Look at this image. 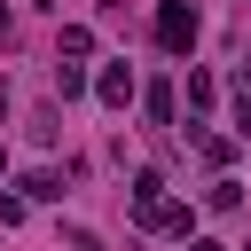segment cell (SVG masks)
<instances>
[{
    "instance_id": "52a82bcc",
    "label": "cell",
    "mask_w": 251,
    "mask_h": 251,
    "mask_svg": "<svg viewBox=\"0 0 251 251\" xmlns=\"http://www.w3.org/2000/svg\"><path fill=\"white\" fill-rule=\"evenodd\" d=\"M235 141H251V102H243V110H235Z\"/></svg>"
},
{
    "instance_id": "8992f818",
    "label": "cell",
    "mask_w": 251,
    "mask_h": 251,
    "mask_svg": "<svg viewBox=\"0 0 251 251\" xmlns=\"http://www.w3.org/2000/svg\"><path fill=\"white\" fill-rule=\"evenodd\" d=\"M212 94H220V86H212V71H188V102H196V110H212Z\"/></svg>"
},
{
    "instance_id": "3957f363",
    "label": "cell",
    "mask_w": 251,
    "mask_h": 251,
    "mask_svg": "<svg viewBox=\"0 0 251 251\" xmlns=\"http://www.w3.org/2000/svg\"><path fill=\"white\" fill-rule=\"evenodd\" d=\"M196 149H204V165H227V157H235V141H227V133H196Z\"/></svg>"
},
{
    "instance_id": "ba28073f",
    "label": "cell",
    "mask_w": 251,
    "mask_h": 251,
    "mask_svg": "<svg viewBox=\"0 0 251 251\" xmlns=\"http://www.w3.org/2000/svg\"><path fill=\"white\" fill-rule=\"evenodd\" d=\"M188 251H220V243H212V235H196V243H188Z\"/></svg>"
},
{
    "instance_id": "277c9868",
    "label": "cell",
    "mask_w": 251,
    "mask_h": 251,
    "mask_svg": "<svg viewBox=\"0 0 251 251\" xmlns=\"http://www.w3.org/2000/svg\"><path fill=\"white\" fill-rule=\"evenodd\" d=\"M24 196H39V204H47V196H63V180H55L47 165H39V173H24Z\"/></svg>"
},
{
    "instance_id": "7a4b0ae2",
    "label": "cell",
    "mask_w": 251,
    "mask_h": 251,
    "mask_svg": "<svg viewBox=\"0 0 251 251\" xmlns=\"http://www.w3.org/2000/svg\"><path fill=\"white\" fill-rule=\"evenodd\" d=\"M102 102H110V110H126V102H133V71H126V63H110V71H102Z\"/></svg>"
},
{
    "instance_id": "5b68a950",
    "label": "cell",
    "mask_w": 251,
    "mask_h": 251,
    "mask_svg": "<svg viewBox=\"0 0 251 251\" xmlns=\"http://www.w3.org/2000/svg\"><path fill=\"white\" fill-rule=\"evenodd\" d=\"M204 204H212V212H235V204H243V188H235V180H212V188H204Z\"/></svg>"
},
{
    "instance_id": "6da1fadb",
    "label": "cell",
    "mask_w": 251,
    "mask_h": 251,
    "mask_svg": "<svg viewBox=\"0 0 251 251\" xmlns=\"http://www.w3.org/2000/svg\"><path fill=\"white\" fill-rule=\"evenodd\" d=\"M157 39H165L173 55H188V47H196V8H188V0H165V8H157Z\"/></svg>"
},
{
    "instance_id": "9c48e42d",
    "label": "cell",
    "mask_w": 251,
    "mask_h": 251,
    "mask_svg": "<svg viewBox=\"0 0 251 251\" xmlns=\"http://www.w3.org/2000/svg\"><path fill=\"white\" fill-rule=\"evenodd\" d=\"M0 39H8V8H0Z\"/></svg>"
},
{
    "instance_id": "30bf717a",
    "label": "cell",
    "mask_w": 251,
    "mask_h": 251,
    "mask_svg": "<svg viewBox=\"0 0 251 251\" xmlns=\"http://www.w3.org/2000/svg\"><path fill=\"white\" fill-rule=\"evenodd\" d=\"M243 8H251V0H243Z\"/></svg>"
}]
</instances>
